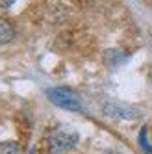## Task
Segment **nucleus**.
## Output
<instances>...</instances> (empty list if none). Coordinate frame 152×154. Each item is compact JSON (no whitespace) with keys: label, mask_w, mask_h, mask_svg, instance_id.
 Returning <instances> with one entry per match:
<instances>
[{"label":"nucleus","mask_w":152,"mask_h":154,"mask_svg":"<svg viewBox=\"0 0 152 154\" xmlns=\"http://www.w3.org/2000/svg\"><path fill=\"white\" fill-rule=\"evenodd\" d=\"M47 98L58 108H63V109H69V112H74V113H80L82 112V102L80 98L76 97V93L65 89V87H50V89L45 91Z\"/></svg>","instance_id":"nucleus-1"},{"label":"nucleus","mask_w":152,"mask_h":154,"mask_svg":"<svg viewBox=\"0 0 152 154\" xmlns=\"http://www.w3.org/2000/svg\"><path fill=\"white\" fill-rule=\"evenodd\" d=\"M78 141V134L72 130H65V128H56L50 134L48 137V145L52 152H61V150H67L72 149Z\"/></svg>","instance_id":"nucleus-2"},{"label":"nucleus","mask_w":152,"mask_h":154,"mask_svg":"<svg viewBox=\"0 0 152 154\" xmlns=\"http://www.w3.org/2000/svg\"><path fill=\"white\" fill-rule=\"evenodd\" d=\"M0 154H19V145L15 141H0Z\"/></svg>","instance_id":"nucleus-5"},{"label":"nucleus","mask_w":152,"mask_h":154,"mask_svg":"<svg viewBox=\"0 0 152 154\" xmlns=\"http://www.w3.org/2000/svg\"><path fill=\"white\" fill-rule=\"evenodd\" d=\"M150 47H152V35H150Z\"/></svg>","instance_id":"nucleus-8"},{"label":"nucleus","mask_w":152,"mask_h":154,"mask_svg":"<svg viewBox=\"0 0 152 154\" xmlns=\"http://www.w3.org/2000/svg\"><path fill=\"white\" fill-rule=\"evenodd\" d=\"M139 145H141V149H143L147 154H152V149H150L148 141H147V130H145V128L139 132Z\"/></svg>","instance_id":"nucleus-6"},{"label":"nucleus","mask_w":152,"mask_h":154,"mask_svg":"<svg viewBox=\"0 0 152 154\" xmlns=\"http://www.w3.org/2000/svg\"><path fill=\"white\" fill-rule=\"evenodd\" d=\"M15 37V28L9 24V20L0 17V45H8Z\"/></svg>","instance_id":"nucleus-4"},{"label":"nucleus","mask_w":152,"mask_h":154,"mask_svg":"<svg viewBox=\"0 0 152 154\" xmlns=\"http://www.w3.org/2000/svg\"><path fill=\"white\" fill-rule=\"evenodd\" d=\"M106 112L110 113V115H117V117H123V119H135V117L139 115L134 108H130V106H121V104H111V106H108Z\"/></svg>","instance_id":"nucleus-3"},{"label":"nucleus","mask_w":152,"mask_h":154,"mask_svg":"<svg viewBox=\"0 0 152 154\" xmlns=\"http://www.w3.org/2000/svg\"><path fill=\"white\" fill-rule=\"evenodd\" d=\"M15 2H17V0H0V8H2V9H9Z\"/></svg>","instance_id":"nucleus-7"}]
</instances>
